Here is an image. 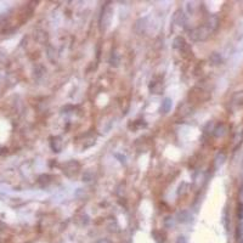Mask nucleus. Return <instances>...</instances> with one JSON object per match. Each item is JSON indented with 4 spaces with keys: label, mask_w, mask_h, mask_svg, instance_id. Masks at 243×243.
<instances>
[{
    "label": "nucleus",
    "mask_w": 243,
    "mask_h": 243,
    "mask_svg": "<svg viewBox=\"0 0 243 243\" xmlns=\"http://www.w3.org/2000/svg\"><path fill=\"white\" fill-rule=\"evenodd\" d=\"M51 147H53V150L55 151H60L61 147H62V141H61V139L60 137H55L53 139V141H51Z\"/></svg>",
    "instance_id": "1"
},
{
    "label": "nucleus",
    "mask_w": 243,
    "mask_h": 243,
    "mask_svg": "<svg viewBox=\"0 0 243 243\" xmlns=\"http://www.w3.org/2000/svg\"><path fill=\"white\" fill-rule=\"evenodd\" d=\"M170 106H171V101H170L169 99H165L164 102L162 103V111H163L164 113H167V112L170 110Z\"/></svg>",
    "instance_id": "2"
}]
</instances>
